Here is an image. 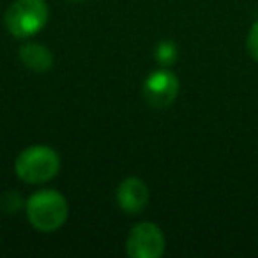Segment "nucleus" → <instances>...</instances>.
Wrapping results in <instances>:
<instances>
[{
    "label": "nucleus",
    "mask_w": 258,
    "mask_h": 258,
    "mask_svg": "<svg viewBox=\"0 0 258 258\" xmlns=\"http://www.w3.org/2000/svg\"><path fill=\"white\" fill-rule=\"evenodd\" d=\"M69 205L55 189H41L27 200V218L36 230L50 233L68 221Z\"/></svg>",
    "instance_id": "nucleus-1"
},
{
    "label": "nucleus",
    "mask_w": 258,
    "mask_h": 258,
    "mask_svg": "<svg viewBox=\"0 0 258 258\" xmlns=\"http://www.w3.org/2000/svg\"><path fill=\"white\" fill-rule=\"evenodd\" d=\"M60 170V158L51 147L32 145L16 158L15 172L27 184H43L51 180Z\"/></svg>",
    "instance_id": "nucleus-2"
},
{
    "label": "nucleus",
    "mask_w": 258,
    "mask_h": 258,
    "mask_svg": "<svg viewBox=\"0 0 258 258\" xmlns=\"http://www.w3.org/2000/svg\"><path fill=\"white\" fill-rule=\"evenodd\" d=\"M48 15L44 0H15L6 11V27L15 37L27 39L46 25Z\"/></svg>",
    "instance_id": "nucleus-3"
},
{
    "label": "nucleus",
    "mask_w": 258,
    "mask_h": 258,
    "mask_svg": "<svg viewBox=\"0 0 258 258\" xmlns=\"http://www.w3.org/2000/svg\"><path fill=\"white\" fill-rule=\"evenodd\" d=\"M166 247L165 233L154 223H138L125 240V253L131 258H159Z\"/></svg>",
    "instance_id": "nucleus-4"
},
{
    "label": "nucleus",
    "mask_w": 258,
    "mask_h": 258,
    "mask_svg": "<svg viewBox=\"0 0 258 258\" xmlns=\"http://www.w3.org/2000/svg\"><path fill=\"white\" fill-rule=\"evenodd\" d=\"M179 96V78L168 69L151 73L144 83V97L151 106L166 108Z\"/></svg>",
    "instance_id": "nucleus-5"
},
{
    "label": "nucleus",
    "mask_w": 258,
    "mask_h": 258,
    "mask_svg": "<svg viewBox=\"0 0 258 258\" xmlns=\"http://www.w3.org/2000/svg\"><path fill=\"white\" fill-rule=\"evenodd\" d=\"M117 202L118 207L127 214H138L144 211L149 202V187L144 180L138 177H129L122 180L117 187Z\"/></svg>",
    "instance_id": "nucleus-6"
},
{
    "label": "nucleus",
    "mask_w": 258,
    "mask_h": 258,
    "mask_svg": "<svg viewBox=\"0 0 258 258\" xmlns=\"http://www.w3.org/2000/svg\"><path fill=\"white\" fill-rule=\"evenodd\" d=\"M20 60L36 73H44L53 66V55L46 46L37 43H27L20 48Z\"/></svg>",
    "instance_id": "nucleus-7"
},
{
    "label": "nucleus",
    "mask_w": 258,
    "mask_h": 258,
    "mask_svg": "<svg viewBox=\"0 0 258 258\" xmlns=\"http://www.w3.org/2000/svg\"><path fill=\"white\" fill-rule=\"evenodd\" d=\"M179 57V50L173 41H161L156 48V58L161 66H172L177 62Z\"/></svg>",
    "instance_id": "nucleus-8"
},
{
    "label": "nucleus",
    "mask_w": 258,
    "mask_h": 258,
    "mask_svg": "<svg viewBox=\"0 0 258 258\" xmlns=\"http://www.w3.org/2000/svg\"><path fill=\"white\" fill-rule=\"evenodd\" d=\"M246 48H247V53L251 55V58L258 62V22H254L253 27L249 29V32H247Z\"/></svg>",
    "instance_id": "nucleus-9"
},
{
    "label": "nucleus",
    "mask_w": 258,
    "mask_h": 258,
    "mask_svg": "<svg viewBox=\"0 0 258 258\" xmlns=\"http://www.w3.org/2000/svg\"><path fill=\"white\" fill-rule=\"evenodd\" d=\"M69 2H85V0H69Z\"/></svg>",
    "instance_id": "nucleus-10"
}]
</instances>
